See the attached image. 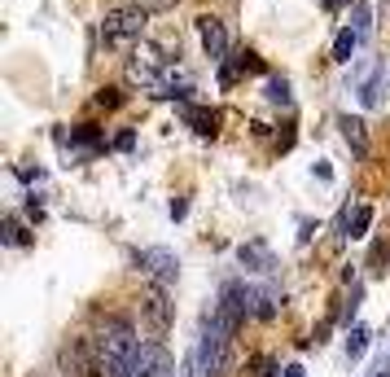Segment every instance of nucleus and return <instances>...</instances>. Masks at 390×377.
<instances>
[{"label": "nucleus", "instance_id": "obj_20", "mask_svg": "<svg viewBox=\"0 0 390 377\" xmlns=\"http://www.w3.org/2000/svg\"><path fill=\"white\" fill-rule=\"evenodd\" d=\"M359 298H364V285H355V290H351V298H347V307L337 312V320H342L347 329H351V316H355V307H359Z\"/></svg>", "mask_w": 390, "mask_h": 377}, {"label": "nucleus", "instance_id": "obj_4", "mask_svg": "<svg viewBox=\"0 0 390 377\" xmlns=\"http://www.w3.org/2000/svg\"><path fill=\"white\" fill-rule=\"evenodd\" d=\"M132 377H180V373H175V360L167 356V346H158V342H141L136 364H132Z\"/></svg>", "mask_w": 390, "mask_h": 377}, {"label": "nucleus", "instance_id": "obj_13", "mask_svg": "<svg viewBox=\"0 0 390 377\" xmlns=\"http://www.w3.org/2000/svg\"><path fill=\"white\" fill-rule=\"evenodd\" d=\"M355 44H359V31H351V27H347V31H337V40H333V62H342V66H347L351 53H355Z\"/></svg>", "mask_w": 390, "mask_h": 377}, {"label": "nucleus", "instance_id": "obj_29", "mask_svg": "<svg viewBox=\"0 0 390 377\" xmlns=\"http://www.w3.org/2000/svg\"><path fill=\"white\" fill-rule=\"evenodd\" d=\"M281 377H303V364H290V368H281Z\"/></svg>", "mask_w": 390, "mask_h": 377}, {"label": "nucleus", "instance_id": "obj_3", "mask_svg": "<svg viewBox=\"0 0 390 377\" xmlns=\"http://www.w3.org/2000/svg\"><path fill=\"white\" fill-rule=\"evenodd\" d=\"M132 263L149 276V281H158V285H175V276H180V259L171 255L167 246H149V250H132Z\"/></svg>", "mask_w": 390, "mask_h": 377}, {"label": "nucleus", "instance_id": "obj_10", "mask_svg": "<svg viewBox=\"0 0 390 377\" xmlns=\"http://www.w3.org/2000/svg\"><path fill=\"white\" fill-rule=\"evenodd\" d=\"M337 128H342L347 145L355 149V158H364V154H369V132H364V119H351V114H342V119H337Z\"/></svg>", "mask_w": 390, "mask_h": 377}, {"label": "nucleus", "instance_id": "obj_9", "mask_svg": "<svg viewBox=\"0 0 390 377\" xmlns=\"http://www.w3.org/2000/svg\"><path fill=\"white\" fill-rule=\"evenodd\" d=\"M180 119H185L197 136H215V132H220V110H206V106H180Z\"/></svg>", "mask_w": 390, "mask_h": 377}, {"label": "nucleus", "instance_id": "obj_27", "mask_svg": "<svg viewBox=\"0 0 390 377\" xmlns=\"http://www.w3.org/2000/svg\"><path fill=\"white\" fill-rule=\"evenodd\" d=\"M189 215V202L185 197H171V219H185Z\"/></svg>", "mask_w": 390, "mask_h": 377}, {"label": "nucleus", "instance_id": "obj_26", "mask_svg": "<svg viewBox=\"0 0 390 377\" xmlns=\"http://www.w3.org/2000/svg\"><path fill=\"white\" fill-rule=\"evenodd\" d=\"M254 368H259V377H276V364H272L268 356H259V360H254Z\"/></svg>", "mask_w": 390, "mask_h": 377}, {"label": "nucleus", "instance_id": "obj_28", "mask_svg": "<svg viewBox=\"0 0 390 377\" xmlns=\"http://www.w3.org/2000/svg\"><path fill=\"white\" fill-rule=\"evenodd\" d=\"M294 145V128H285L281 136H276V149H281V154H285V149H290Z\"/></svg>", "mask_w": 390, "mask_h": 377}, {"label": "nucleus", "instance_id": "obj_17", "mask_svg": "<svg viewBox=\"0 0 390 377\" xmlns=\"http://www.w3.org/2000/svg\"><path fill=\"white\" fill-rule=\"evenodd\" d=\"M268 102L272 106H290L294 97H290V80H268Z\"/></svg>", "mask_w": 390, "mask_h": 377}, {"label": "nucleus", "instance_id": "obj_15", "mask_svg": "<svg viewBox=\"0 0 390 377\" xmlns=\"http://www.w3.org/2000/svg\"><path fill=\"white\" fill-rule=\"evenodd\" d=\"M351 31H359V40L373 31V9L369 5H351Z\"/></svg>", "mask_w": 390, "mask_h": 377}, {"label": "nucleus", "instance_id": "obj_8", "mask_svg": "<svg viewBox=\"0 0 390 377\" xmlns=\"http://www.w3.org/2000/svg\"><path fill=\"white\" fill-rule=\"evenodd\" d=\"M237 259H242V268H246V272H264V276H268V272H276V255H272V246H268V241H259V237L237 246Z\"/></svg>", "mask_w": 390, "mask_h": 377}, {"label": "nucleus", "instance_id": "obj_21", "mask_svg": "<svg viewBox=\"0 0 390 377\" xmlns=\"http://www.w3.org/2000/svg\"><path fill=\"white\" fill-rule=\"evenodd\" d=\"M333 233H337V241H347L351 237V202L337 211V219H333Z\"/></svg>", "mask_w": 390, "mask_h": 377}, {"label": "nucleus", "instance_id": "obj_22", "mask_svg": "<svg viewBox=\"0 0 390 377\" xmlns=\"http://www.w3.org/2000/svg\"><path fill=\"white\" fill-rule=\"evenodd\" d=\"M97 106H106V110L123 106V92H119V88H101V92H97Z\"/></svg>", "mask_w": 390, "mask_h": 377}, {"label": "nucleus", "instance_id": "obj_19", "mask_svg": "<svg viewBox=\"0 0 390 377\" xmlns=\"http://www.w3.org/2000/svg\"><path fill=\"white\" fill-rule=\"evenodd\" d=\"M369 224H373V211L359 207V211L351 215V237H364V233H369Z\"/></svg>", "mask_w": 390, "mask_h": 377}, {"label": "nucleus", "instance_id": "obj_31", "mask_svg": "<svg viewBox=\"0 0 390 377\" xmlns=\"http://www.w3.org/2000/svg\"><path fill=\"white\" fill-rule=\"evenodd\" d=\"M377 377H390V373H386V368H381V373H377Z\"/></svg>", "mask_w": 390, "mask_h": 377}, {"label": "nucleus", "instance_id": "obj_5", "mask_svg": "<svg viewBox=\"0 0 390 377\" xmlns=\"http://www.w3.org/2000/svg\"><path fill=\"white\" fill-rule=\"evenodd\" d=\"M127 80L158 92V88L167 84V75H163V53H158V48H145V53H136L132 62H127Z\"/></svg>", "mask_w": 390, "mask_h": 377}, {"label": "nucleus", "instance_id": "obj_24", "mask_svg": "<svg viewBox=\"0 0 390 377\" xmlns=\"http://www.w3.org/2000/svg\"><path fill=\"white\" fill-rule=\"evenodd\" d=\"M232 84H237V62H232V66L224 62L220 66V88H232Z\"/></svg>", "mask_w": 390, "mask_h": 377}, {"label": "nucleus", "instance_id": "obj_12", "mask_svg": "<svg viewBox=\"0 0 390 377\" xmlns=\"http://www.w3.org/2000/svg\"><path fill=\"white\" fill-rule=\"evenodd\" d=\"M0 241H5V246H31L36 237H31V233H27V229H22V224H18L13 215H9L5 224H0Z\"/></svg>", "mask_w": 390, "mask_h": 377}, {"label": "nucleus", "instance_id": "obj_25", "mask_svg": "<svg viewBox=\"0 0 390 377\" xmlns=\"http://www.w3.org/2000/svg\"><path fill=\"white\" fill-rule=\"evenodd\" d=\"M132 145H136V132H132V128L114 136V149H123V154H127V149H132Z\"/></svg>", "mask_w": 390, "mask_h": 377}, {"label": "nucleus", "instance_id": "obj_14", "mask_svg": "<svg viewBox=\"0 0 390 377\" xmlns=\"http://www.w3.org/2000/svg\"><path fill=\"white\" fill-rule=\"evenodd\" d=\"M369 342H373V334L364 329V324H355V329L347 334V360H359L364 351H369Z\"/></svg>", "mask_w": 390, "mask_h": 377}, {"label": "nucleus", "instance_id": "obj_23", "mask_svg": "<svg viewBox=\"0 0 390 377\" xmlns=\"http://www.w3.org/2000/svg\"><path fill=\"white\" fill-rule=\"evenodd\" d=\"M136 5H141L145 13H163V9H175L180 0H136Z\"/></svg>", "mask_w": 390, "mask_h": 377}, {"label": "nucleus", "instance_id": "obj_7", "mask_svg": "<svg viewBox=\"0 0 390 377\" xmlns=\"http://www.w3.org/2000/svg\"><path fill=\"white\" fill-rule=\"evenodd\" d=\"M197 35H202L206 58H211V62H224V53H228V31H224V22L211 18V13H202V18H197Z\"/></svg>", "mask_w": 390, "mask_h": 377}, {"label": "nucleus", "instance_id": "obj_16", "mask_svg": "<svg viewBox=\"0 0 390 377\" xmlns=\"http://www.w3.org/2000/svg\"><path fill=\"white\" fill-rule=\"evenodd\" d=\"M276 307H281V294H276V290H259V307H254V316H259V320H272Z\"/></svg>", "mask_w": 390, "mask_h": 377}, {"label": "nucleus", "instance_id": "obj_2", "mask_svg": "<svg viewBox=\"0 0 390 377\" xmlns=\"http://www.w3.org/2000/svg\"><path fill=\"white\" fill-rule=\"evenodd\" d=\"M145 18H149V13H145L141 5H132V9H110L106 22H101V40H106V48H123V44L141 40Z\"/></svg>", "mask_w": 390, "mask_h": 377}, {"label": "nucleus", "instance_id": "obj_6", "mask_svg": "<svg viewBox=\"0 0 390 377\" xmlns=\"http://www.w3.org/2000/svg\"><path fill=\"white\" fill-rule=\"evenodd\" d=\"M141 312L149 320V329L153 334H167V324H171V303H167V285L153 281L145 294H141Z\"/></svg>", "mask_w": 390, "mask_h": 377}, {"label": "nucleus", "instance_id": "obj_30", "mask_svg": "<svg viewBox=\"0 0 390 377\" xmlns=\"http://www.w3.org/2000/svg\"><path fill=\"white\" fill-rule=\"evenodd\" d=\"M342 5H351V0H325V9H342Z\"/></svg>", "mask_w": 390, "mask_h": 377}, {"label": "nucleus", "instance_id": "obj_11", "mask_svg": "<svg viewBox=\"0 0 390 377\" xmlns=\"http://www.w3.org/2000/svg\"><path fill=\"white\" fill-rule=\"evenodd\" d=\"M381 88H386V75H381V70H373L369 80L355 88V92H359V106H369V110H373V106H381Z\"/></svg>", "mask_w": 390, "mask_h": 377}, {"label": "nucleus", "instance_id": "obj_18", "mask_svg": "<svg viewBox=\"0 0 390 377\" xmlns=\"http://www.w3.org/2000/svg\"><path fill=\"white\" fill-rule=\"evenodd\" d=\"M237 70H250V75H264V58L250 53V48H242L237 53Z\"/></svg>", "mask_w": 390, "mask_h": 377}, {"label": "nucleus", "instance_id": "obj_1", "mask_svg": "<svg viewBox=\"0 0 390 377\" xmlns=\"http://www.w3.org/2000/svg\"><path fill=\"white\" fill-rule=\"evenodd\" d=\"M136 334L123 316H110L101 324V334L92 338V373L97 377H132V364H136Z\"/></svg>", "mask_w": 390, "mask_h": 377}]
</instances>
